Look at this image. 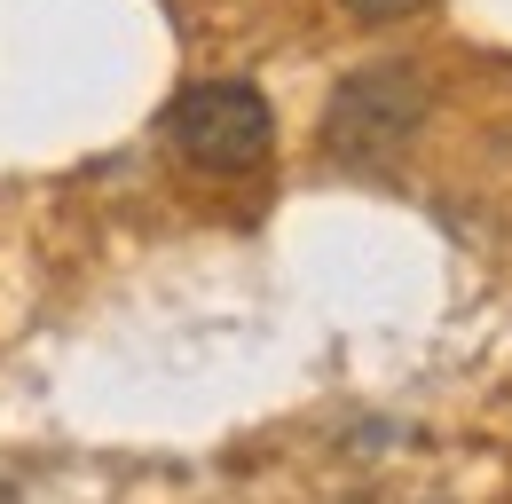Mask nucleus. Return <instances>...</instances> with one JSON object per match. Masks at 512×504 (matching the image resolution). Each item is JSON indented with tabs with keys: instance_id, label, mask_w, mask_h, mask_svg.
I'll list each match as a JSON object with an SVG mask.
<instances>
[{
	"instance_id": "1",
	"label": "nucleus",
	"mask_w": 512,
	"mask_h": 504,
	"mask_svg": "<svg viewBox=\"0 0 512 504\" xmlns=\"http://www.w3.org/2000/svg\"><path fill=\"white\" fill-rule=\"evenodd\" d=\"M426 126V79L418 63H363L323 103V158L347 174H386Z\"/></svg>"
},
{
	"instance_id": "2",
	"label": "nucleus",
	"mask_w": 512,
	"mask_h": 504,
	"mask_svg": "<svg viewBox=\"0 0 512 504\" xmlns=\"http://www.w3.org/2000/svg\"><path fill=\"white\" fill-rule=\"evenodd\" d=\"M166 142L197 174H253L276 150V111L253 79H197L166 103Z\"/></svg>"
},
{
	"instance_id": "3",
	"label": "nucleus",
	"mask_w": 512,
	"mask_h": 504,
	"mask_svg": "<svg viewBox=\"0 0 512 504\" xmlns=\"http://www.w3.org/2000/svg\"><path fill=\"white\" fill-rule=\"evenodd\" d=\"M339 8H347L355 24H394V16H418L426 0H339Z\"/></svg>"
}]
</instances>
